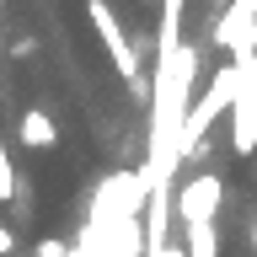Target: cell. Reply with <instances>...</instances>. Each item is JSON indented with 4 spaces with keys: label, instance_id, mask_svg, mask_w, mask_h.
Listing matches in <instances>:
<instances>
[{
    "label": "cell",
    "instance_id": "cell-1",
    "mask_svg": "<svg viewBox=\"0 0 257 257\" xmlns=\"http://www.w3.org/2000/svg\"><path fill=\"white\" fill-rule=\"evenodd\" d=\"M236 91H241V64L230 59V64H220V75L209 80V91L188 107V118H182V134H177V161L198 156V145H204V128L214 123L220 112L236 107Z\"/></svg>",
    "mask_w": 257,
    "mask_h": 257
},
{
    "label": "cell",
    "instance_id": "cell-2",
    "mask_svg": "<svg viewBox=\"0 0 257 257\" xmlns=\"http://www.w3.org/2000/svg\"><path fill=\"white\" fill-rule=\"evenodd\" d=\"M86 16H91L96 38L107 43V54H112V70H118L123 80H134V86H140V70H145V64H140V54L128 48V38H123V27H118L112 6H107V0H91V6H86Z\"/></svg>",
    "mask_w": 257,
    "mask_h": 257
},
{
    "label": "cell",
    "instance_id": "cell-3",
    "mask_svg": "<svg viewBox=\"0 0 257 257\" xmlns=\"http://www.w3.org/2000/svg\"><path fill=\"white\" fill-rule=\"evenodd\" d=\"M220 204H225L220 172H204V177H193L188 188H177V220L182 225H214Z\"/></svg>",
    "mask_w": 257,
    "mask_h": 257
},
{
    "label": "cell",
    "instance_id": "cell-4",
    "mask_svg": "<svg viewBox=\"0 0 257 257\" xmlns=\"http://www.w3.org/2000/svg\"><path fill=\"white\" fill-rule=\"evenodd\" d=\"M230 150H236V156H252L257 150V86L246 75H241L236 107H230Z\"/></svg>",
    "mask_w": 257,
    "mask_h": 257
},
{
    "label": "cell",
    "instance_id": "cell-5",
    "mask_svg": "<svg viewBox=\"0 0 257 257\" xmlns=\"http://www.w3.org/2000/svg\"><path fill=\"white\" fill-rule=\"evenodd\" d=\"M16 140L27 150H54L59 145V123L48 107H22V123H16Z\"/></svg>",
    "mask_w": 257,
    "mask_h": 257
},
{
    "label": "cell",
    "instance_id": "cell-6",
    "mask_svg": "<svg viewBox=\"0 0 257 257\" xmlns=\"http://www.w3.org/2000/svg\"><path fill=\"white\" fill-rule=\"evenodd\" d=\"M246 16H252V6H230V11H225V22H214V43L241 54V43H246Z\"/></svg>",
    "mask_w": 257,
    "mask_h": 257
},
{
    "label": "cell",
    "instance_id": "cell-7",
    "mask_svg": "<svg viewBox=\"0 0 257 257\" xmlns=\"http://www.w3.org/2000/svg\"><path fill=\"white\" fill-rule=\"evenodd\" d=\"M182 236H188V246H182L188 257H220V230L214 225H188Z\"/></svg>",
    "mask_w": 257,
    "mask_h": 257
},
{
    "label": "cell",
    "instance_id": "cell-8",
    "mask_svg": "<svg viewBox=\"0 0 257 257\" xmlns=\"http://www.w3.org/2000/svg\"><path fill=\"white\" fill-rule=\"evenodd\" d=\"M16 182H22V177H16L11 156H6V150H0V204H16Z\"/></svg>",
    "mask_w": 257,
    "mask_h": 257
},
{
    "label": "cell",
    "instance_id": "cell-9",
    "mask_svg": "<svg viewBox=\"0 0 257 257\" xmlns=\"http://www.w3.org/2000/svg\"><path fill=\"white\" fill-rule=\"evenodd\" d=\"M32 257H70V246H64L59 236H43L38 246H32Z\"/></svg>",
    "mask_w": 257,
    "mask_h": 257
},
{
    "label": "cell",
    "instance_id": "cell-10",
    "mask_svg": "<svg viewBox=\"0 0 257 257\" xmlns=\"http://www.w3.org/2000/svg\"><path fill=\"white\" fill-rule=\"evenodd\" d=\"M241 54H257V6H252V22H246V43H241Z\"/></svg>",
    "mask_w": 257,
    "mask_h": 257
},
{
    "label": "cell",
    "instance_id": "cell-11",
    "mask_svg": "<svg viewBox=\"0 0 257 257\" xmlns=\"http://www.w3.org/2000/svg\"><path fill=\"white\" fill-rule=\"evenodd\" d=\"M11 252H16V236L6 230V225H0V257H11Z\"/></svg>",
    "mask_w": 257,
    "mask_h": 257
},
{
    "label": "cell",
    "instance_id": "cell-12",
    "mask_svg": "<svg viewBox=\"0 0 257 257\" xmlns=\"http://www.w3.org/2000/svg\"><path fill=\"white\" fill-rule=\"evenodd\" d=\"M252 246H257V230H252Z\"/></svg>",
    "mask_w": 257,
    "mask_h": 257
},
{
    "label": "cell",
    "instance_id": "cell-13",
    "mask_svg": "<svg viewBox=\"0 0 257 257\" xmlns=\"http://www.w3.org/2000/svg\"><path fill=\"white\" fill-rule=\"evenodd\" d=\"M0 150H6V140H0Z\"/></svg>",
    "mask_w": 257,
    "mask_h": 257
}]
</instances>
